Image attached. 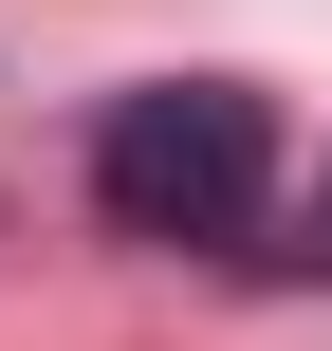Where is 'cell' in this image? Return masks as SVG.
Instances as JSON below:
<instances>
[{
  "label": "cell",
  "mask_w": 332,
  "mask_h": 351,
  "mask_svg": "<svg viewBox=\"0 0 332 351\" xmlns=\"http://www.w3.org/2000/svg\"><path fill=\"white\" fill-rule=\"evenodd\" d=\"M277 204V111L240 74H148L92 111V222L111 241H240Z\"/></svg>",
  "instance_id": "6da1fadb"
},
{
  "label": "cell",
  "mask_w": 332,
  "mask_h": 351,
  "mask_svg": "<svg viewBox=\"0 0 332 351\" xmlns=\"http://www.w3.org/2000/svg\"><path fill=\"white\" fill-rule=\"evenodd\" d=\"M314 241H332V185H314Z\"/></svg>",
  "instance_id": "7a4b0ae2"
}]
</instances>
